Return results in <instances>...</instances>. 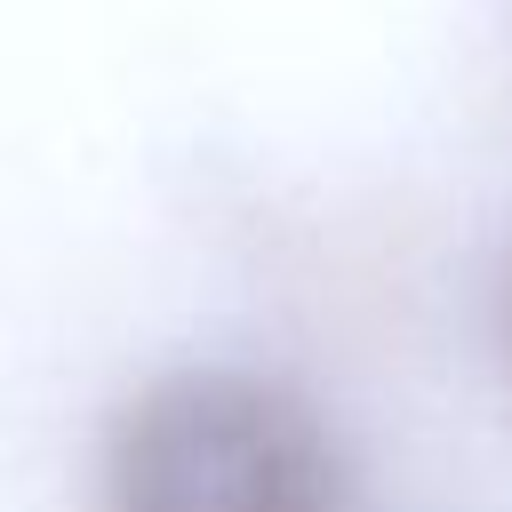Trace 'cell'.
I'll use <instances>...</instances> for the list:
<instances>
[{"mask_svg": "<svg viewBox=\"0 0 512 512\" xmlns=\"http://www.w3.org/2000/svg\"><path fill=\"white\" fill-rule=\"evenodd\" d=\"M96 512H352L336 416L272 368L176 360L128 384L88 464Z\"/></svg>", "mask_w": 512, "mask_h": 512, "instance_id": "obj_1", "label": "cell"}, {"mask_svg": "<svg viewBox=\"0 0 512 512\" xmlns=\"http://www.w3.org/2000/svg\"><path fill=\"white\" fill-rule=\"evenodd\" d=\"M480 328H488V368H496V384H504V400H512V240H504V248H496V264H488Z\"/></svg>", "mask_w": 512, "mask_h": 512, "instance_id": "obj_2", "label": "cell"}]
</instances>
